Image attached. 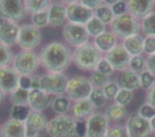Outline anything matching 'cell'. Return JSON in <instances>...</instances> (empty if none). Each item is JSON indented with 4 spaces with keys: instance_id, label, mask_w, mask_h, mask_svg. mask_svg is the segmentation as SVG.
Masks as SVG:
<instances>
[{
    "instance_id": "1",
    "label": "cell",
    "mask_w": 155,
    "mask_h": 137,
    "mask_svg": "<svg viewBox=\"0 0 155 137\" xmlns=\"http://www.w3.org/2000/svg\"><path fill=\"white\" fill-rule=\"evenodd\" d=\"M41 65L47 72H64L72 62V52L61 42H51L41 49Z\"/></svg>"
},
{
    "instance_id": "2",
    "label": "cell",
    "mask_w": 155,
    "mask_h": 137,
    "mask_svg": "<svg viewBox=\"0 0 155 137\" xmlns=\"http://www.w3.org/2000/svg\"><path fill=\"white\" fill-rule=\"evenodd\" d=\"M101 58V52L97 49L94 43L89 42L75 48L72 52V62L78 68L82 70H95Z\"/></svg>"
},
{
    "instance_id": "3",
    "label": "cell",
    "mask_w": 155,
    "mask_h": 137,
    "mask_svg": "<svg viewBox=\"0 0 155 137\" xmlns=\"http://www.w3.org/2000/svg\"><path fill=\"white\" fill-rule=\"evenodd\" d=\"M110 26L112 29V32L118 38L122 39L138 34L140 31L139 20L134 17L133 15H131L129 12L115 16Z\"/></svg>"
},
{
    "instance_id": "4",
    "label": "cell",
    "mask_w": 155,
    "mask_h": 137,
    "mask_svg": "<svg viewBox=\"0 0 155 137\" xmlns=\"http://www.w3.org/2000/svg\"><path fill=\"white\" fill-rule=\"evenodd\" d=\"M39 65V55L33 50H22L14 56L12 62V67L19 75H32Z\"/></svg>"
},
{
    "instance_id": "5",
    "label": "cell",
    "mask_w": 155,
    "mask_h": 137,
    "mask_svg": "<svg viewBox=\"0 0 155 137\" xmlns=\"http://www.w3.org/2000/svg\"><path fill=\"white\" fill-rule=\"evenodd\" d=\"M75 119L71 115H56L48 122L47 133L50 137H74Z\"/></svg>"
},
{
    "instance_id": "6",
    "label": "cell",
    "mask_w": 155,
    "mask_h": 137,
    "mask_svg": "<svg viewBox=\"0 0 155 137\" xmlns=\"http://www.w3.org/2000/svg\"><path fill=\"white\" fill-rule=\"evenodd\" d=\"M93 85L89 79L82 75H75L68 79L66 86V97L70 101H77L87 99L93 90Z\"/></svg>"
},
{
    "instance_id": "7",
    "label": "cell",
    "mask_w": 155,
    "mask_h": 137,
    "mask_svg": "<svg viewBox=\"0 0 155 137\" xmlns=\"http://www.w3.org/2000/svg\"><path fill=\"white\" fill-rule=\"evenodd\" d=\"M68 79L62 72H47L39 77L41 89L46 94L61 96L66 92V86Z\"/></svg>"
},
{
    "instance_id": "8",
    "label": "cell",
    "mask_w": 155,
    "mask_h": 137,
    "mask_svg": "<svg viewBox=\"0 0 155 137\" xmlns=\"http://www.w3.org/2000/svg\"><path fill=\"white\" fill-rule=\"evenodd\" d=\"M41 33L33 25H22L19 27L17 44L24 50H33L41 44Z\"/></svg>"
},
{
    "instance_id": "9",
    "label": "cell",
    "mask_w": 155,
    "mask_h": 137,
    "mask_svg": "<svg viewBox=\"0 0 155 137\" xmlns=\"http://www.w3.org/2000/svg\"><path fill=\"white\" fill-rule=\"evenodd\" d=\"M26 16L24 0H0V18L19 22Z\"/></svg>"
},
{
    "instance_id": "10",
    "label": "cell",
    "mask_w": 155,
    "mask_h": 137,
    "mask_svg": "<svg viewBox=\"0 0 155 137\" xmlns=\"http://www.w3.org/2000/svg\"><path fill=\"white\" fill-rule=\"evenodd\" d=\"M95 15V11L89 8L85 7L84 5L78 1V2L66 5V17L70 24L85 25L89 19Z\"/></svg>"
},
{
    "instance_id": "11",
    "label": "cell",
    "mask_w": 155,
    "mask_h": 137,
    "mask_svg": "<svg viewBox=\"0 0 155 137\" xmlns=\"http://www.w3.org/2000/svg\"><path fill=\"white\" fill-rule=\"evenodd\" d=\"M63 36L67 44L74 48L80 47L88 42L89 35L86 31V28L83 25L68 24L63 29Z\"/></svg>"
},
{
    "instance_id": "12",
    "label": "cell",
    "mask_w": 155,
    "mask_h": 137,
    "mask_svg": "<svg viewBox=\"0 0 155 137\" xmlns=\"http://www.w3.org/2000/svg\"><path fill=\"white\" fill-rule=\"evenodd\" d=\"M110 121L104 113L95 112L86 119V137H105Z\"/></svg>"
},
{
    "instance_id": "13",
    "label": "cell",
    "mask_w": 155,
    "mask_h": 137,
    "mask_svg": "<svg viewBox=\"0 0 155 137\" xmlns=\"http://www.w3.org/2000/svg\"><path fill=\"white\" fill-rule=\"evenodd\" d=\"M48 120L43 113L31 112L28 119L25 121L26 137H41L47 133Z\"/></svg>"
},
{
    "instance_id": "14",
    "label": "cell",
    "mask_w": 155,
    "mask_h": 137,
    "mask_svg": "<svg viewBox=\"0 0 155 137\" xmlns=\"http://www.w3.org/2000/svg\"><path fill=\"white\" fill-rule=\"evenodd\" d=\"M125 126L130 137H149L152 133L150 121L142 118L137 113H133L129 116Z\"/></svg>"
},
{
    "instance_id": "15",
    "label": "cell",
    "mask_w": 155,
    "mask_h": 137,
    "mask_svg": "<svg viewBox=\"0 0 155 137\" xmlns=\"http://www.w3.org/2000/svg\"><path fill=\"white\" fill-rule=\"evenodd\" d=\"M104 58L112 65L114 70L119 71H122L124 69L129 68V63L130 60H131V55L127 53V50L120 44H117L110 51L105 53Z\"/></svg>"
},
{
    "instance_id": "16",
    "label": "cell",
    "mask_w": 155,
    "mask_h": 137,
    "mask_svg": "<svg viewBox=\"0 0 155 137\" xmlns=\"http://www.w3.org/2000/svg\"><path fill=\"white\" fill-rule=\"evenodd\" d=\"M19 78L12 66L0 68V90L5 95H11L19 87Z\"/></svg>"
},
{
    "instance_id": "17",
    "label": "cell",
    "mask_w": 155,
    "mask_h": 137,
    "mask_svg": "<svg viewBox=\"0 0 155 137\" xmlns=\"http://www.w3.org/2000/svg\"><path fill=\"white\" fill-rule=\"evenodd\" d=\"M19 26L16 22L1 20L0 22V43L11 47L17 44Z\"/></svg>"
},
{
    "instance_id": "18",
    "label": "cell",
    "mask_w": 155,
    "mask_h": 137,
    "mask_svg": "<svg viewBox=\"0 0 155 137\" xmlns=\"http://www.w3.org/2000/svg\"><path fill=\"white\" fill-rule=\"evenodd\" d=\"M154 3V0H127V12L137 19H142L152 12Z\"/></svg>"
},
{
    "instance_id": "19",
    "label": "cell",
    "mask_w": 155,
    "mask_h": 137,
    "mask_svg": "<svg viewBox=\"0 0 155 137\" xmlns=\"http://www.w3.org/2000/svg\"><path fill=\"white\" fill-rule=\"evenodd\" d=\"M50 104V97L41 89H31L29 94L28 106L32 112L41 113Z\"/></svg>"
},
{
    "instance_id": "20",
    "label": "cell",
    "mask_w": 155,
    "mask_h": 137,
    "mask_svg": "<svg viewBox=\"0 0 155 137\" xmlns=\"http://www.w3.org/2000/svg\"><path fill=\"white\" fill-rule=\"evenodd\" d=\"M96 106L88 98L73 102L70 107L71 116L75 120H86L93 113H95Z\"/></svg>"
},
{
    "instance_id": "21",
    "label": "cell",
    "mask_w": 155,
    "mask_h": 137,
    "mask_svg": "<svg viewBox=\"0 0 155 137\" xmlns=\"http://www.w3.org/2000/svg\"><path fill=\"white\" fill-rule=\"evenodd\" d=\"M66 19V5L63 2L51 3L48 8V25L56 28L62 26Z\"/></svg>"
},
{
    "instance_id": "22",
    "label": "cell",
    "mask_w": 155,
    "mask_h": 137,
    "mask_svg": "<svg viewBox=\"0 0 155 137\" xmlns=\"http://www.w3.org/2000/svg\"><path fill=\"white\" fill-rule=\"evenodd\" d=\"M0 137H26L25 122L8 119L0 126Z\"/></svg>"
},
{
    "instance_id": "23",
    "label": "cell",
    "mask_w": 155,
    "mask_h": 137,
    "mask_svg": "<svg viewBox=\"0 0 155 137\" xmlns=\"http://www.w3.org/2000/svg\"><path fill=\"white\" fill-rule=\"evenodd\" d=\"M117 83L120 86V88H124V89L134 92V90L140 88L139 75L130 70L129 68L124 69V70L120 71V73H119Z\"/></svg>"
},
{
    "instance_id": "24",
    "label": "cell",
    "mask_w": 155,
    "mask_h": 137,
    "mask_svg": "<svg viewBox=\"0 0 155 137\" xmlns=\"http://www.w3.org/2000/svg\"><path fill=\"white\" fill-rule=\"evenodd\" d=\"M94 45L100 52L107 53L117 45V36L112 31H105L98 36L94 37Z\"/></svg>"
},
{
    "instance_id": "25",
    "label": "cell",
    "mask_w": 155,
    "mask_h": 137,
    "mask_svg": "<svg viewBox=\"0 0 155 137\" xmlns=\"http://www.w3.org/2000/svg\"><path fill=\"white\" fill-rule=\"evenodd\" d=\"M143 37L138 33L133 36L124 38L121 45L131 56L141 55V53L143 52Z\"/></svg>"
},
{
    "instance_id": "26",
    "label": "cell",
    "mask_w": 155,
    "mask_h": 137,
    "mask_svg": "<svg viewBox=\"0 0 155 137\" xmlns=\"http://www.w3.org/2000/svg\"><path fill=\"white\" fill-rule=\"evenodd\" d=\"M104 115L106 116L110 122H119L124 118H127V111L125 106L119 105L114 102L106 106L105 111H104Z\"/></svg>"
},
{
    "instance_id": "27",
    "label": "cell",
    "mask_w": 155,
    "mask_h": 137,
    "mask_svg": "<svg viewBox=\"0 0 155 137\" xmlns=\"http://www.w3.org/2000/svg\"><path fill=\"white\" fill-rule=\"evenodd\" d=\"M51 3V0H24L26 14H31V15L47 10Z\"/></svg>"
},
{
    "instance_id": "28",
    "label": "cell",
    "mask_w": 155,
    "mask_h": 137,
    "mask_svg": "<svg viewBox=\"0 0 155 137\" xmlns=\"http://www.w3.org/2000/svg\"><path fill=\"white\" fill-rule=\"evenodd\" d=\"M51 107L54 113L58 115H64L70 109L71 102L66 96L61 95V96H55V98L51 101Z\"/></svg>"
},
{
    "instance_id": "29",
    "label": "cell",
    "mask_w": 155,
    "mask_h": 137,
    "mask_svg": "<svg viewBox=\"0 0 155 137\" xmlns=\"http://www.w3.org/2000/svg\"><path fill=\"white\" fill-rule=\"evenodd\" d=\"M105 27L106 25L103 24L99 18H97L95 15L91 18V19L87 22V24L85 25V28H86V31L88 33L89 36H98L101 33L105 32Z\"/></svg>"
},
{
    "instance_id": "30",
    "label": "cell",
    "mask_w": 155,
    "mask_h": 137,
    "mask_svg": "<svg viewBox=\"0 0 155 137\" xmlns=\"http://www.w3.org/2000/svg\"><path fill=\"white\" fill-rule=\"evenodd\" d=\"M140 29L147 36H155V12H151L142 18Z\"/></svg>"
},
{
    "instance_id": "31",
    "label": "cell",
    "mask_w": 155,
    "mask_h": 137,
    "mask_svg": "<svg viewBox=\"0 0 155 137\" xmlns=\"http://www.w3.org/2000/svg\"><path fill=\"white\" fill-rule=\"evenodd\" d=\"M31 109L28 105H12L11 118L17 121L25 122L31 114Z\"/></svg>"
},
{
    "instance_id": "32",
    "label": "cell",
    "mask_w": 155,
    "mask_h": 137,
    "mask_svg": "<svg viewBox=\"0 0 155 137\" xmlns=\"http://www.w3.org/2000/svg\"><path fill=\"white\" fill-rule=\"evenodd\" d=\"M30 90L18 87L10 95V101L13 105H28Z\"/></svg>"
},
{
    "instance_id": "33",
    "label": "cell",
    "mask_w": 155,
    "mask_h": 137,
    "mask_svg": "<svg viewBox=\"0 0 155 137\" xmlns=\"http://www.w3.org/2000/svg\"><path fill=\"white\" fill-rule=\"evenodd\" d=\"M95 16L97 18H99L105 25H110L112 20L115 17L114 13L112 11V8L105 5H101L99 8H97L95 10Z\"/></svg>"
},
{
    "instance_id": "34",
    "label": "cell",
    "mask_w": 155,
    "mask_h": 137,
    "mask_svg": "<svg viewBox=\"0 0 155 137\" xmlns=\"http://www.w3.org/2000/svg\"><path fill=\"white\" fill-rule=\"evenodd\" d=\"M13 52L10 49V47L0 43V68L10 66V64H12L13 62Z\"/></svg>"
},
{
    "instance_id": "35",
    "label": "cell",
    "mask_w": 155,
    "mask_h": 137,
    "mask_svg": "<svg viewBox=\"0 0 155 137\" xmlns=\"http://www.w3.org/2000/svg\"><path fill=\"white\" fill-rule=\"evenodd\" d=\"M133 98H134L133 92L124 89V88H120L119 92H117L114 101H115V103H117V104L125 106V105H127L132 100H133Z\"/></svg>"
},
{
    "instance_id": "36",
    "label": "cell",
    "mask_w": 155,
    "mask_h": 137,
    "mask_svg": "<svg viewBox=\"0 0 155 137\" xmlns=\"http://www.w3.org/2000/svg\"><path fill=\"white\" fill-rule=\"evenodd\" d=\"M88 99L93 102V104L96 106V109H97V107L103 106L106 102V98H105V96H104L102 88L94 87L91 92V95H89Z\"/></svg>"
},
{
    "instance_id": "37",
    "label": "cell",
    "mask_w": 155,
    "mask_h": 137,
    "mask_svg": "<svg viewBox=\"0 0 155 137\" xmlns=\"http://www.w3.org/2000/svg\"><path fill=\"white\" fill-rule=\"evenodd\" d=\"M129 69L136 73H140L142 70L146 69V58L142 55L131 56L129 63Z\"/></svg>"
},
{
    "instance_id": "38",
    "label": "cell",
    "mask_w": 155,
    "mask_h": 137,
    "mask_svg": "<svg viewBox=\"0 0 155 137\" xmlns=\"http://www.w3.org/2000/svg\"><path fill=\"white\" fill-rule=\"evenodd\" d=\"M89 80H91L93 87H96V88H103V86L110 81L108 75H103V73L99 72V71H96V70H94V72L91 73V79Z\"/></svg>"
},
{
    "instance_id": "39",
    "label": "cell",
    "mask_w": 155,
    "mask_h": 137,
    "mask_svg": "<svg viewBox=\"0 0 155 137\" xmlns=\"http://www.w3.org/2000/svg\"><path fill=\"white\" fill-rule=\"evenodd\" d=\"M139 75V83L140 87H142L143 89H149L153 86V84L155 83V77L150 72L149 70L144 69L142 70Z\"/></svg>"
},
{
    "instance_id": "40",
    "label": "cell",
    "mask_w": 155,
    "mask_h": 137,
    "mask_svg": "<svg viewBox=\"0 0 155 137\" xmlns=\"http://www.w3.org/2000/svg\"><path fill=\"white\" fill-rule=\"evenodd\" d=\"M119 89H120V86L118 85L117 82H114V81H110L107 84H105V85L103 86V88H102L106 100H114L117 92H119Z\"/></svg>"
},
{
    "instance_id": "41",
    "label": "cell",
    "mask_w": 155,
    "mask_h": 137,
    "mask_svg": "<svg viewBox=\"0 0 155 137\" xmlns=\"http://www.w3.org/2000/svg\"><path fill=\"white\" fill-rule=\"evenodd\" d=\"M32 25L36 28H44L48 26V9L32 15Z\"/></svg>"
},
{
    "instance_id": "42",
    "label": "cell",
    "mask_w": 155,
    "mask_h": 137,
    "mask_svg": "<svg viewBox=\"0 0 155 137\" xmlns=\"http://www.w3.org/2000/svg\"><path fill=\"white\" fill-rule=\"evenodd\" d=\"M105 137H130L125 125H114L108 128Z\"/></svg>"
},
{
    "instance_id": "43",
    "label": "cell",
    "mask_w": 155,
    "mask_h": 137,
    "mask_svg": "<svg viewBox=\"0 0 155 137\" xmlns=\"http://www.w3.org/2000/svg\"><path fill=\"white\" fill-rule=\"evenodd\" d=\"M137 114L139 116H141L142 118L150 121L152 118L155 117V107H153L152 105H150L149 103L146 102L142 105H140V107L137 111Z\"/></svg>"
},
{
    "instance_id": "44",
    "label": "cell",
    "mask_w": 155,
    "mask_h": 137,
    "mask_svg": "<svg viewBox=\"0 0 155 137\" xmlns=\"http://www.w3.org/2000/svg\"><path fill=\"white\" fill-rule=\"evenodd\" d=\"M96 71H99V72L103 73V75H106L110 77L113 72H114V69H113L112 65L108 63V61L106 60L105 58H101V60L99 61V63L96 66Z\"/></svg>"
},
{
    "instance_id": "45",
    "label": "cell",
    "mask_w": 155,
    "mask_h": 137,
    "mask_svg": "<svg viewBox=\"0 0 155 137\" xmlns=\"http://www.w3.org/2000/svg\"><path fill=\"white\" fill-rule=\"evenodd\" d=\"M143 52L148 55L155 53V36H147L143 39Z\"/></svg>"
},
{
    "instance_id": "46",
    "label": "cell",
    "mask_w": 155,
    "mask_h": 137,
    "mask_svg": "<svg viewBox=\"0 0 155 137\" xmlns=\"http://www.w3.org/2000/svg\"><path fill=\"white\" fill-rule=\"evenodd\" d=\"M75 136L86 137V120H75Z\"/></svg>"
},
{
    "instance_id": "47",
    "label": "cell",
    "mask_w": 155,
    "mask_h": 137,
    "mask_svg": "<svg viewBox=\"0 0 155 137\" xmlns=\"http://www.w3.org/2000/svg\"><path fill=\"white\" fill-rule=\"evenodd\" d=\"M112 11L114 13L115 16H118V15H121V14H124L127 12V2L123 1V0H120L119 2L115 3L114 5H112Z\"/></svg>"
},
{
    "instance_id": "48",
    "label": "cell",
    "mask_w": 155,
    "mask_h": 137,
    "mask_svg": "<svg viewBox=\"0 0 155 137\" xmlns=\"http://www.w3.org/2000/svg\"><path fill=\"white\" fill-rule=\"evenodd\" d=\"M32 75H20L19 87L27 90L32 89Z\"/></svg>"
},
{
    "instance_id": "49",
    "label": "cell",
    "mask_w": 155,
    "mask_h": 137,
    "mask_svg": "<svg viewBox=\"0 0 155 137\" xmlns=\"http://www.w3.org/2000/svg\"><path fill=\"white\" fill-rule=\"evenodd\" d=\"M146 69L155 77V53L148 55L146 58Z\"/></svg>"
},
{
    "instance_id": "50",
    "label": "cell",
    "mask_w": 155,
    "mask_h": 137,
    "mask_svg": "<svg viewBox=\"0 0 155 137\" xmlns=\"http://www.w3.org/2000/svg\"><path fill=\"white\" fill-rule=\"evenodd\" d=\"M79 1L91 10H96L101 5H103V0H79Z\"/></svg>"
},
{
    "instance_id": "51",
    "label": "cell",
    "mask_w": 155,
    "mask_h": 137,
    "mask_svg": "<svg viewBox=\"0 0 155 137\" xmlns=\"http://www.w3.org/2000/svg\"><path fill=\"white\" fill-rule=\"evenodd\" d=\"M146 99H147V103H149L153 107H155V83L153 84L152 87L148 89Z\"/></svg>"
},
{
    "instance_id": "52",
    "label": "cell",
    "mask_w": 155,
    "mask_h": 137,
    "mask_svg": "<svg viewBox=\"0 0 155 137\" xmlns=\"http://www.w3.org/2000/svg\"><path fill=\"white\" fill-rule=\"evenodd\" d=\"M32 89H41L38 75H32Z\"/></svg>"
},
{
    "instance_id": "53",
    "label": "cell",
    "mask_w": 155,
    "mask_h": 137,
    "mask_svg": "<svg viewBox=\"0 0 155 137\" xmlns=\"http://www.w3.org/2000/svg\"><path fill=\"white\" fill-rule=\"evenodd\" d=\"M120 0H103V5H108V7H112V5H114L115 3L119 2Z\"/></svg>"
},
{
    "instance_id": "54",
    "label": "cell",
    "mask_w": 155,
    "mask_h": 137,
    "mask_svg": "<svg viewBox=\"0 0 155 137\" xmlns=\"http://www.w3.org/2000/svg\"><path fill=\"white\" fill-rule=\"evenodd\" d=\"M150 125L151 129H152V132H155V117L150 120Z\"/></svg>"
},
{
    "instance_id": "55",
    "label": "cell",
    "mask_w": 155,
    "mask_h": 137,
    "mask_svg": "<svg viewBox=\"0 0 155 137\" xmlns=\"http://www.w3.org/2000/svg\"><path fill=\"white\" fill-rule=\"evenodd\" d=\"M63 3H66V5H69V3H73V2H78L79 0H61Z\"/></svg>"
},
{
    "instance_id": "56",
    "label": "cell",
    "mask_w": 155,
    "mask_h": 137,
    "mask_svg": "<svg viewBox=\"0 0 155 137\" xmlns=\"http://www.w3.org/2000/svg\"><path fill=\"white\" fill-rule=\"evenodd\" d=\"M5 94L3 92H1V90H0V103L5 100Z\"/></svg>"
},
{
    "instance_id": "57",
    "label": "cell",
    "mask_w": 155,
    "mask_h": 137,
    "mask_svg": "<svg viewBox=\"0 0 155 137\" xmlns=\"http://www.w3.org/2000/svg\"><path fill=\"white\" fill-rule=\"evenodd\" d=\"M154 1H155V0H154Z\"/></svg>"
}]
</instances>
